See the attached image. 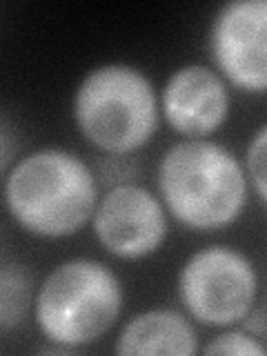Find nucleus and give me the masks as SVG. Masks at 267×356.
I'll list each match as a JSON object with an SVG mask.
<instances>
[{
  "label": "nucleus",
  "mask_w": 267,
  "mask_h": 356,
  "mask_svg": "<svg viewBox=\"0 0 267 356\" xmlns=\"http://www.w3.org/2000/svg\"><path fill=\"white\" fill-rule=\"evenodd\" d=\"M98 178L81 156L42 147L14 163L5 178V205L18 225L38 238L81 232L98 203Z\"/></svg>",
  "instance_id": "obj_1"
},
{
  "label": "nucleus",
  "mask_w": 267,
  "mask_h": 356,
  "mask_svg": "<svg viewBox=\"0 0 267 356\" xmlns=\"http://www.w3.org/2000/svg\"><path fill=\"white\" fill-rule=\"evenodd\" d=\"M161 203L189 229L236 222L248 203V174L238 156L207 138L172 145L159 163Z\"/></svg>",
  "instance_id": "obj_2"
},
{
  "label": "nucleus",
  "mask_w": 267,
  "mask_h": 356,
  "mask_svg": "<svg viewBox=\"0 0 267 356\" xmlns=\"http://www.w3.org/2000/svg\"><path fill=\"white\" fill-rule=\"evenodd\" d=\"M161 105L149 76L125 63H107L89 72L74 94V120L96 149L129 156L159 129Z\"/></svg>",
  "instance_id": "obj_3"
},
{
  "label": "nucleus",
  "mask_w": 267,
  "mask_h": 356,
  "mask_svg": "<svg viewBox=\"0 0 267 356\" xmlns=\"http://www.w3.org/2000/svg\"><path fill=\"white\" fill-rule=\"evenodd\" d=\"M122 303L120 278L105 263L70 259L56 265L38 285L33 314L44 339L76 352L116 325Z\"/></svg>",
  "instance_id": "obj_4"
},
{
  "label": "nucleus",
  "mask_w": 267,
  "mask_h": 356,
  "mask_svg": "<svg viewBox=\"0 0 267 356\" xmlns=\"http://www.w3.org/2000/svg\"><path fill=\"white\" fill-rule=\"evenodd\" d=\"M259 272L241 250L207 245L183 263L178 296L192 321L205 327H234L259 303Z\"/></svg>",
  "instance_id": "obj_5"
},
{
  "label": "nucleus",
  "mask_w": 267,
  "mask_h": 356,
  "mask_svg": "<svg viewBox=\"0 0 267 356\" xmlns=\"http://www.w3.org/2000/svg\"><path fill=\"white\" fill-rule=\"evenodd\" d=\"M98 243L122 261L156 254L167 238V209L161 198L136 183L111 185L92 214Z\"/></svg>",
  "instance_id": "obj_6"
},
{
  "label": "nucleus",
  "mask_w": 267,
  "mask_h": 356,
  "mask_svg": "<svg viewBox=\"0 0 267 356\" xmlns=\"http://www.w3.org/2000/svg\"><path fill=\"white\" fill-rule=\"evenodd\" d=\"M209 51L218 72L243 92L267 89V3L232 0L214 16Z\"/></svg>",
  "instance_id": "obj_7"
},
{
  "label": "nucleus",
  "mask_w": 267,
  "mask_h": 356,
  "mask_svg": "<svg viewBox=\"0 0 267 356\" xmlns=\"http://www.w3.org/2000/svg\"><path fill=\"white\" fill-rule=\"evenodd\" d=\"M159 105L176 134L207 138L229 118V89L211 67L187 63L167 78Z\"/></svg>",
  "instance_id": "obj_8"
},
{
  "label": "nucleus",
  "mask_w": 267,
  "mask_h": 356,
  "mask_svg": "<svg viewBox=\"0 0 267 356\" xmlns=\"http://www.w3.org/2000/svg\"><path fill=\"white\" fill-rule=\"evenodd\" d=\"M198 350L194 323L170 307L147 309L129 318L114 345L120 356H192Z\"/></svg>",
  "instance_id": "obj_9"
},
{
  "label": "nucleus",
  "mask_w": 267,
  "mask_h": 356,
  "mask_svg": "<svg viewBox=\"0 0 267 356\" xmlns=\"http://www.w3.org/2000/svg\"><path fill=\"white\" fill-rule=\"evenodd\" d=\"M33 298L36 294L29 267L14 261L0 263V334L14 332L25 323Z\"/></svg>",
  "instance_id": "obj_10"
},
{
  "label": "nucleus",
  "mask_w": 267,
  "mask_h": 356,
  "mask_svg": "<svg viewBox=\"0 0 267 356\" xmlns=\"http://www.w3.org/2000/svg\"><path fill=\"white\" fill-rule=\"evenodd\" d=\"M198 352H203L205 356H265V345L245 330L222 327V332L209 339L205 348H200Z\"/></svg>",
  "instance_id": "obj_11"
},
{
  "label": "nucleus",
  "mask_w": 267,
  "mask_h": 356,
  "mask_svg": "<svg viewBox=\"0 0 267 356\" xmlns=\"http://www.w3.org/2000/svg\"><path fill=\"white\" fill-rule=\"evenodd\" d=\"M245 174L252 183L261 205H265L267 198V127L261 125L259 131L250 140L248 154H245Z\"/></svg>",
  "instance_id": "obj_12"
},
{
  "label": "nucleus",
  "mask_w": 267,
  "mask_h": 356,
  "mask_svg": "<svg viewBox=\"0 0 267 356\" xmlns=\"http://www.w3.org/2000/svg\"><path fill=\"white\" fill-rule=\"evenodd\" d=\"M98 172H100V178H105V181H109L111 185L131 183L129 176L134 174V165L127 161V156L107 154V159L98 163Z\"/></svg>",
  "instance_id": "obj_13"
},
{
  "label": "nucleus",
  "mask_w": 267,
  "mask_h": 356,
  "mask_svg": "<svg viewBox=\"0 0 267 356\" xmlns=\"http://www.w3.org/2000/svg\"><path fill=\"white\" fill-rule=\"evenodd\" d=\"M18 147H20V143L16 138L14 129L0 118V176L14 167V159L18 154Z\"/></svg>",
  "instance_id": "obj_14"
},
{
  "label": "nucleus",
  "mask_w": 267,
  "mask_h": 356,
  "mask_svg": "<svg viewBox=\"0 0 267 356\" xmlns=\"http://www.w3.org/2000/svg\"><path fill=\"white\" fill-rule=\"evenodd\" d=\"M241 330L252 334V337L259 341L265 339V305L263 303H256L248 314H245V318L241 321Z\"/></svg>",
  "instance_id": "obj_15"
},
{
  "label": "nucleus",
  "mask_w": 267,
  "mask_h": 356,
  "mask_svg": "<svg viewBox=\"0 0 267 356\" xmlns=\"http://www.w3.org/2000/svg\"><path fill=\"white\" fill-rule=\"evenodd\" d=\"M7 254H9V236H7L5 227L0 225V263L7 261Z\"/></svg>",
  "instance_id": "obj_16"
}]
</instances>
